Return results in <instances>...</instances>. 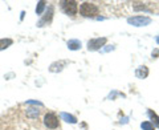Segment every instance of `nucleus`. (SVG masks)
Returning <instances> with one entry per match:
<instances>
[{
    "label": "nucleus",
    "instance_id": "obj_4",
    "mask_svg": "<svg viewBox=\"0 0 159 130\" xmlns=\"http://www.w3.org/2000/svg\"><path fill=\"white\" fill-rule=\"evenodd\" d=\"M127 23L131 24V26H134V27H145V26H148V24L151 23V17L138 15V16L129 17L127 19Z\"/></svg>",
    "mask_w": 159,
    "mask_h": 130
},
{
    "label": "nucleus",
    "instance_id": "obj_13",
    "mask_svg": "<svg viewBox=\"0 0 159 130\" xmlns=\"http://www.w3.org/2000/svg\"><path fill=\"white\" fill-rule=\"evenodd\" d=\"M47 9V3L45 2H39L37 3V7H36V13L39 16H43V12Z\"/></svg>",
    "mask_w": 159,
    "mask_h": 130
},
{
    "label": "nucleus",
    "instance_id": "obj_5",
    "mask_svg": "<svg viewBox=\"0 0 159 130\" xmlns=\"http://www.w3.org/2000/svg\"><path fill=\"white\" fill-rule=\"evenodd\" d=\"M53 13H54V9L52 6H49L47 9H45V13L41 16V19L39 20L37 23V27H45V26H49L52 23V19H53Z\"/></svg>",
    "mask_w": 159,
    "mask_h": 130
},
{
    "label": "nucleus",
    "instance_id": "obj_15",
    "mask_svg": "<svg viewBox=\"0 0 159 130\" xmlns=\"http://www.w3.org/2000/svg\"><path fill=\"white\" fill-rule=\"evenodd\" d=\"M158 54H159V51H158V49H157V51H154V52H152V56H154V57H157Z\"/></svg>",
    "mask_w": 159,
    "mask_h": 130
},
{
    "label": "nucleus",
    "instance_id": "obj_16",
    "mask_svg": "<svg viewBox=\"0 0 159 130\" xmlns=\"http://www.w3.org/2000/svg\"><path fill=\"white\" fill-rule=\"evenodd\" d=\"M155 40H157V43L159 44V36H157V39H155Z\"/></svg>",
    "mask_w": 159,
    "mask_h": 130
},
{
    "label": "nucleus",
    "instance_id": "obj_2",
    "mask_svg": "<svg viewBox=\"0 0 159 130\" xmlns=\"http://www.w3.org/2000/svg\"><path fill=\"white\" fill-rule=\"evenodd\" d=\"M78 12L81 13L82 16H85V17H94L96 15H98L99 8H98L97 4L85 2V3H82L81 6L78 7Z\"/></svg>",
    "mask_w": 159,
    "mask_h": 130
},
{
    "label": "nucleus",
    "instance_id": "obj_10",
    "mask_svg": "<svg viewBox=\"0 0 159 130\" xmlns=\"http://www.w3.org/2000/svg\"><path fill=\"white\" fill-rule=\"evenodd\" d=\"M135 76L138 78H146L148 76V69L147 67H139L135 71Z\"/></svg>",
    "mask_w": 159,
    "mask_h": 130
},
{
    "label": "nucleus",
    "instance_id": "obj_8",
    "mask_svg": "<svg viewBox=\"0 0 159 130\" xmlns=\"http://www.w3.org/2000/svg\"><path fill=\"white\" fill-rule=\"evenodd\" d=\"M147 116H148V118L151 119L150 122H151L155 128L159 129V117H158V114H157L155 112H152L151 109H148V110H147Z\"/></svg>",
    "mask_w": 159,
    "mask_h": 130
},
{
    "label": "nucleus",
    "instance_id": "obj_12",
    "mask_svg": "<svg viewBox=\"0 0 159 130\" xmlns=\"http://www.w3.org/2000/svg\"><path fill=\"white\" fill-rule=\"evenodd\" d=\"M61 118L64 119V121H66V122H69V123H76L77 122V118L74 117V116H72V114H68V113H65V112H62L61 114Z\"/></svg>",
    "mask_w": 159,
    "mask_h": 130
},
{
    "label": "nucleus",
    "instance_id": "obj_1",
    "mask_svg": "<svg viewBox=\"0 0 159 130\" xmlns=\"http://www.w3.org/2000/svg\"><path fill=\"white\" fill-rule=\"evenodd\" d=\"M41 122H43V126L47 130H61L58 116L52 110H45L43 113Z\"/></svg>",
    "mask_w": 159,
    "mask_h": 130
},
{
    "label": "nucleus",
    "instance_id": "obj_6",
    "mask_svg": "<svg viewBox=\"0 0 159 130\" xmlns=\"http://www.w3.org/2000/svg\"><path fill=\"white\" fill-rule=\"evenodd\" d=\"M107 39L106 37H96L88 41V51H98L106 44Z\"/></svg>",
    "mask_w": 159,
    "mask_h": 130
},
{
    "label": "nucleus",
    "instance_id": "obj_9",
    "mask_svg": "<svg viewBox=\"0 0 159 130\" xmlns=\"http://www.w3.org/2000/svg\"><path fill=\"white\" fill-rule=\"evenodd\" d=\"M66 44H68V48L70 49V51H78V49H81V41L77 40V39L69 40Z\"/></svg>",
    "mask_w": 159,
    "mask_h": 130
},
{
    "label": "nucleus",
    "instance_id": "obj_11",
    "mask_svg": "<svg viewBox=\"0 0 159 130\" xmlns=\"http://www.w3.org/2000/svg\"><path fill=\"white\" fill-rule=\"evenodd\" d=\"M13 44L12 39H0V51H4V49L9 48Z\"/></svg>",
    "mask_w": 159,
    "mask_h": 130
},
{
    "label": "nucleus",
    "instance_id": "obj_3",
    "mask_svg": "<svg viewBox=\"0 0 159 130\" xmlns=\"http://www.w3.org/2000/svg\"><path fill=\"white\" fill-rule=\"evenodd\" d=\"M61 11L68 16L74 17L78 13V3L77 2H60Z\"/></svg>",
    "mask_w": 159,
    "mask_h": 130
},
{
    "label": "nucleus",
    "instance_id": "obj_14",
    "mask_svg": "<svg viewBox=\"0 0 159 130\" xmlns=\"http://www.w3.org/2000/svg\"><path fill=\"white\" fill-rule=\"evenodd\" d=\"M141 128H142V130H154L155 129V126L150 122V121H145V122H142L141 123Z\"/></svg>",
    "mask_w": 159,
    "mask_h": 130
},
{
    "label": "nucleus",
    "instance_id": "obj_7",
    "mask_svg": "<svg viewBox=\"0 0 159 130\" xmlns=\"http://www.w3.org/2000/svg\"><path fill=\"white\" fill-rule=\"evenodd\" d=\"M68 64V61H65V60H61V61H56V63H53L51 65V68H49V71L53 72V73H56V72H61L64 68H65V65Z\"/></svg>",
    "mask_w": 159,
    "mask_h": 130
}]
</instances>
